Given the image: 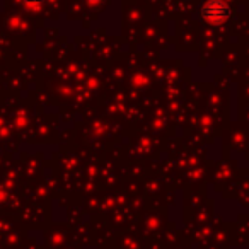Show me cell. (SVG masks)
<instances>
[{
  "mask_svg": "<svg viewBox=\"0 0 249 249\" xmlns=\"http://www.w3.org/2000/svg\"><path fill=\"white\" fill-rule=\"evenodd\" d=\"M229 16H231V9L224 0H207L200 7V18L212 26L224 24Z\"/></svg>",
  "mask_w": 249,
  "mask_h": 249,
  "instance_id": "cell-1",
  "label": "cell"
}]
</instances>
